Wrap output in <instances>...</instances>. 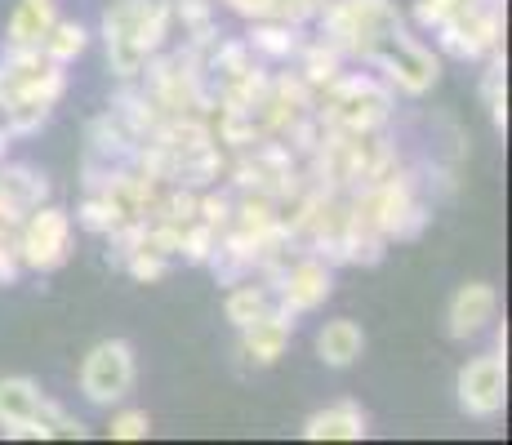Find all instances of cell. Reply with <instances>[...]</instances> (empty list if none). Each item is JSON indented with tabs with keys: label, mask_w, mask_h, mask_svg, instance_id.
I'll return each instance as SVG.
<instances>
[{
	"label": "cell",
	"mask_w": 512,
	"mask_h": 445,
	"mask_svg": "<svg viewBox=\"0 0 512 445\" xmlns=\"http://www.w3.org/2000/svg\"><path fill=\"white\" fill-rule=\"evenodd\" d=\"M174 23H183V49L192 54H210L219 41V23H214V0H174Z\"/></svg>",
	"instance_id": "cell-19"
},
{
	"label": "cell",
	"mask_w": 512,
	"mask_h": 445,
	"mask_svg": "<svg viewBox=\"0 0 512 445\" xmlns=\"http://www.w3.org/2000/svg\"><path fill=\"white\" fill-rule=\"evenodd\" d=\"M366 63L392 89H401V94H410V98H423L441 76V58L423 41H415V36L406 32V23H397L388 36H379L374 49L366 54Z\"/></svg>",
	"instance_id": "cell-4"
},
{
	"label": "cell",
	"mask_w": 512,
	"mask_h": 445,
	"mask_svg": "<svg viewBox=\"0 0 512 445\" xmlns=\"http://www.w3.org/2000/svg\"><path fill=\"white\" fill-rule=\"evenodd\" d=\"M272 308V290L268 285H245V281H236L232 290H228V299H223V316L241 330V325H250L254 316H263Z\"/></svg>",
	"instance_id": "cell-24"
},
{
	"label": "cell",
	"mask_w": 512,
	"mask_h": 445,
	"mask_svg": "<svg viewBox=\"0 0 512 445\" xmlns=\"http://www.w3.org/2000/svg\"><path fill=\"white\" fill-rule=\"evenodd\" d=\"M361 352H366V330H361L357 321H326L317 330V356L330 365V370L357 365Z\"/></svg>",
	"instance_id": "cell-15"
},
{
	"label": "cell",
	"mask_w": 512,
	"mask_h": 445,
	"mask_svg": "<svg viewBox=\"0 0 512 445\" xmlns=\"http://www.w3.org/2000/svg\"><path fill=\"white\" fill-rule=\"evenodd\" d=\"M268 290H272V303L285 316L317 312V308H326V299L334 294V267L326 259H317V254H299Z\"/></svg>",
	"instance_id": "cell-8"
},
{
	"label": "cell",
	"mask_w": 512,
	"mask_h": 445,
	"mask_svg": "<svg viewBox=\"0 0 512 445\" xmlns=\"http://www.w3.org/2000/svg\"><path fill=\"white\" fill-rule=\"evenodd\" d=\"M370 437V414L357 401H334L303 423V441H361Z\"/></svg>",
	"instance_id": "cell-12"
},
{
	"label": "cell",
	"mask_w": 512,
	"mask_h": 445,
	"mask_svg": "<svg viewBox=\"0 0 512 445\" xmlns=\"http://www.w3.org/2000/svg\"><path fill=\"white\" fill-rule=\"evenodd\" d=\"M495 312H499L495 285H486V281L459 285L455 299H450V308H446V330H450V339H459V343L477 339V334L486 330L490 321H495Z\"/></svg>",
	"instance_id": "cell-10"
},
{
	"label": "cell",
	"mask_w": 512,
	"mask_h": 445,
	"mask_svg": "<svg viewBox=\"0 0 512 445\" xmlns=\"http://www.w3.org/2000/svg\"><path fill=\"white\" fill-rule=\"evenodd\" d=\"M245 45H250L254 58L263 63H290L299 54V27L294 23H277V18H254L250 32H245Z\"/></svg>",
	"instance_id": "cell-16"
},
{
	"label": "cell",
	"mask_w": 512,
	"mask_h": 445,
	"mask_svg": "<svg viewBox=\"0 0 512 445\" xmlns=\"http://www.w3.org/2000/svg\"><path fill=\"white\" fill-rule=\"evenodd\" d=\"M214 138L219 147H232V152H245L263 138V125L254 112H232V107H219V125H214Z\"/></svg>",
	"instance_id": "cell-25"
},
{
	"label": "cell",
	"mask_w": 512,
	"mask_h": 445,
	"mask_svg": "<svg viewBox=\"0 0 512 445\" xmlns=\"http://www.w3.org/2000/svg\"><path fill=\"white\" fill-rule=\"evenodd\" d=\"M196 219L210 223L214 232H223V227L232 223V196H228V192H205V196H196Z\"/></svg>",
	"instance_id": "cell-31"
},
{
	"label": "cell",
	"mask_w": 512,
	"mask_h": 445,
	"mask_svg": "<svg viewBox=\"0 0 512 445\" xmlns=\"http://www.w3.org/2000/svg\"><path fill=\"white\" fill-rule=\"evenodd\" d=\"M472 5H481V0H419V5H415V23L423 27V32H437L446 18L464 14V9H472Z\"/></svg>",
	"instance_id": "cell-29"
},
{
	"label": "cell",
	"mask_w": 512,
	"mask_h": 445,
	"mask_svg": "<svg viewBox=\"0 0 512 445\" xmlns=\"http://www.w3.org/2000/svg\"><path fill=\"white\" fill-rule=\"evenodd\" d=\"M76 223L85 227V232H94V236H107V232H116L125 219L116 214V205L107 201L103 192H85V201H81V210H76Z\"/></svg>",
	"instance_id": "cell-27"
},
{
	"label": "cell",
	"mask_w": 512,
	"mask_h": 445,
	"mask_svg": "<svg viewBox=\"0 0 512 445\" xmlns=\"http://www.w3.org/2000/svg\"><path fill=\"white\" fill-rule=\"evenodd\" d=\"M174 27V0H112L103 9V45L116 81H139L147 58Z\"/></svg>",
	"instance_id": "cell-1"
},
{
	"label": "cell",
	"mask_w": 512,
	"mask_h": 445,
	"mask_svg": "<svg viewBox=\"0 0 512 445\" xmlns=\"http://www.w3.org/2000/svg\"><path fill=\"white\" fill-rule=\"evenodd\" d=\"M428 219H432V210H428V205H423V201H415V205H410V210H406V219L397 223V232H392V241H415V236L423 232V227H428Z\"/></svg>",
	"instance_id": "cell-33"
},
{
	"label": "cell",
	"mask_w": 512,
	"mask_h": 445,
	"mask_svg": "<svg viewBox=\"0 0 512 445\" xmlns=\"http://www.w3.org/2000/svg\"><path fill=\"white\" fill-rule=\"evenodd\" d=\"M437 45L446 58L472 63V58H490L504 41V0H481V5L464 9V14L446 18L437 27Z\"/></svg>",
	"instance_id": "cell-6"
},
{
	"label": "cell",
	"mask_w": 512,
	"mask_h": 445,
	"mask_svg": "<svg viewBox=\"0 0 512 445\" xmlns=\"http://www.w3.org/2000/svg\"><path fill=\"white\" fill-rule=\"evenodd\" d=\"M0 112H5V130L14 134V138H27V134H36L41 125L49 121V112L54 107H45V103H27V98H5L0 103Z\"/></svg>",
	"instance_id": "cell-26"
},
{
	"label": "cell",
	"mask_w": 512,
	"mask_h": 445,
	"mask_svg": "<svg viewBox=\"0 0 512 445\" xmlns=\"http://www.w3.org/2000/svg\"><path fill=\"white\" fill-rule=\"evenodd\" d=\"M223 5L232 9V14H241L245 23H254V18H277V23H308V18H317V9L326 5V0H223Z\"/></svg>",
	"instance_id": "cell-20"
},
{
	"label": "cell",
	"mask_w": 512,
	"mask_h": 445,
	"mask_svg": "<svg viewBox=\"0 0 512 445\" xmlns=\"http://www.w3.org/2000/svg\"><path fill=\"white\" fill-rule=\"evenodd\" d=\"M290 339H294V316H285L277 303H272L263 316L241 325V356L250 365H277L285 348H290Z\"/></svg>",
	"instance_id": "cell-11"
},
{
	"label": "cell",
	"mask_w": 512,
	"mask_h": 445,
	"mask_svg": "<svg viewBox=\"0 0 512 445\" xmlns=\"http://www.w3.org/2000/svg\"><path fill=\"white\" fill-rule=\"evenodd\" d=\"M134 348L125 339H103L94 343L90 356L81 361V392L90 405H116L121 397H130L134 388Z\"/></svg>",
	"instance_id": "cell-7"
},
{
	"label": "cell",
	"mask_w": 512,
	"mask_h": 445,
	"mask_svg": "<svg viewBox=\"0 0 512 445\" xmlns=\"http://www.w3.org/2000/svg\"><path fill=\"white\" fill-rule=\"evenodd\" d=\"M147 432H152V419H147V410H121V414H112V428H107V437H112V441H143Z\"/></svg>",
	"instance_id": "cell-32"
},
{
	"label": "cell",
	"mask_w": 512,
	"mask_h": 445,
	"mask_svg": "<svg viewBox=\"0 0 512 445\" xmlns=\"http://www.w3.org/2000/svg\"><path fill=\"white\" fill-rule=\"evenodd\" d=\"M41 401H45V392L36 388L32 379H23V374H9V379H0V432L9 437L14 428L41 419Z\"/></svg>",
	"instance_id": "cell-14"
},
{
	"label": "cell",
	"mask_w": 512,
	"mask_h": 445,
	"mask_svg": "<svg viewBox=\"0 0 512 445\" xmlns=\"http://www.w3.org/2000/svg\"><path fill=\"white\" fill-rule=\"evenodd\" d=\"M9 138H14V134H9L5 125H0V161H5V152H9Z\"/></svg>",
	"instance_id": "cell-34"
},
{
	"label": "cell",
	"mask_w": 512,
	"mask_h": 445,
	"mask_svg": "<svg viewBox=\"0 0 512 445\" xmlns=\"http://www.w3.org/2000/svg\"><path fill=\"white\" fill-rule=\"evenodd\" d=\"M481 98H486V107H490L495 130L508 134V58H504V49L490 54V67H486V76H481Z\"/></svg>",
	"instance_id": "cell-23"
},
{
	"label": "cell",
	"mask_w": 512,
	"mask_h": 445,
	"mask_svg": "<svg viewBox=\"0 0 512 445\" xmlns=\"http://www.w3.org/2000/svg\"><path fill=\"white\" fill-rule=\"evenodd\" d=\"M121 267L134 276V281H161V276L170 272V259H161V254H152V250H143V245H139V250L125 254Z\"/></svg>",
	"instance_id": "cell-30"
},
{
	"label": "cell",
	"mask_w": 512,
	"mask_h": 445,
	"mask_svg": "<svg viewBox=\"0 0 512 445\" xmlns=\"http://www.w3.org/2000/svg\"><path fill=\"white\" fill-rule=\"evenodd\" d=\"M85 49H90V32H85V23H76V18H54V27H49L41 41V54L58 67L76 63Z\"/></svg>",
	"instance_id": "cell-22"
},
{
	"label": "cell",
	"mask_w": 512,
	"mask_h": 445,
	"mask_svg": "<svg viewBox=\"0 0 512 445\" xmlns=\"http://www.w3.org/2000/svg\"><path fill=\"white\" fill-rule=\"evenodd\" d=\"M214 245H219V232H214L210 223L192 219L183 227V245H179V259L183 263H205L214 254Z\"/></svg>",
	"instance_id": "cell-28"
},
{
	"label": "cell",
	"mask_w": 512,
	"mask_h": 445,
	"mask_svg": "<svg viewBox=\"0 0 512 445\" xmlns=\"http://www.w3.org/2000/svg\"><path fill=\"white\" fill-rule=\"evenodd\" d=\"M143 138L130 130V125L121 121V116L107 107L103 116H94L90 121V156L103 165H130L134 161V147H139Z\"/></svg>",
	"instance_id": "cell-13"
},
{
	"label": "cell",
	"mask_w": 512,
	"mask_h": 445,
	"mask_svg": "<svg viewBox=\"0 0 512 445\" xmlns=\"http://www.w3.org/2000/svg\"><path fill=\"white\" fill-rule=\"evenodd\" d=\"M321 130H339V134H374L392 121L397 112V89L383 76L370 72H343L339 81H330L312 103Z\"/></svg>",
	"instance_id": "cell-2"
},
{
	"label": "cell",
	"mask_w": 512,
	"mask_h": 445,
	"mask_svg": "<svg viewBox=\"0 0 512 445\" xmlns=\"http://www.w3.org/2000/svg\"><path fill=\"white\" fill-rule=\"evenodd\" d=\"M459 410L468 419H499L508 405V361L499 352H481L459 370Z\"/></svg>",
	"instance_id": "cell-9"
},
{
	"label": "cell",
	"mask_w": 512,
	"mask_h": 445,
	"mask_svg": "<svg viewBox=\"0 0 512 445\" xmlns=\"http://www.w3.org/2000/svg\"><path fill=\"white\" fill-rule=\"evenodd\" d=\"M317 18H321V41H330L343 58H357V63H366L374 41L401 23L392 0H326L317 9Z\"/></svg>",
	"instance_id": "cell-3"
},
{
	"label": "cell",
	"mask_w": 512,
	"mask_h": 445,
	"mask_svg": "<svg viewBox=\"0 0 512 445\" xmlns=\"http://www.w3.org/2000/svg\"><path fill=\"white\" fill-rule=\"evenodd\" d=\"M54 18H58L54 0H18V9L9 14L5 41L14 45V49H41L45 32L54 27Z\"/></svg>",
	"instance_id": "cell-17"
},
{
	"label": "cell",
	"mask_w": 512,
	"mask_h": 445,
	"mask_svg": "<svg viewBox=\"0 0 512 445\" xmlns=\"http://www.w3.org/2000/svg\"><path fill=\"white\" fill-rule=\"evenodd\" d=\"M299 76H303V85L312 89V94H321L330 81H339L343 76V54L334 49L330 41H308V45H299Z\"/></svg>",
	"instance_id": "cell-21"
},
{
	"label": "cell",
	"mask_w": 512,
	"mask_h": 445,
	"mask_svg": "<svg viewBox=\"0 0 512 445\" xmlns=\"http://www.w3.org/2000/svg\"><path fill=\"white\" fill-rule=\"evenodd\" d=\"M0 103H5V72H0Z\"/></svg>",
	"instance_id": "cell-35"
},
{
	"label": "cell",
	"mask_w": 512,
	"mask_h": 445,
	"mask_svg": "<svg viewBox=\"0 0 512 445\" xmlns=\"http://www.w3.org/2000/svg\"><path fill=\"white\" fill-rule=\"evenodd\" d=\"M14 250H18V263L32 267V272H54V267H63L67 254H72V214L49 201L27 210L14 232Z\"/></svg>",
	"instance_id": "cell-5"
},
{
	"label": "cell",
	"mask_w": 512,
	"mask_h": 445,
	"mask_svg": "<svg viewBox=\"0 0 512 445\" xmlns=\"http://www.w3.org/2000/svg\"><path fill=\"white\" fill-rule=\"evenodd\" d=\"M0 196H5L18 214H27V210H36V205L49 201V178L41 170H32V165L0 161Z\"/></svg>",
	"instance_id": "cell-18"
}]
</instances>
